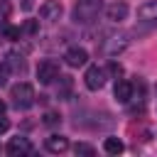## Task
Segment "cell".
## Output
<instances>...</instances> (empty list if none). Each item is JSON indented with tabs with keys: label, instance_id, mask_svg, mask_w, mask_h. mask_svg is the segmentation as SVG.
<instances>
[{
	"label": "cell",
	"instance_id": "1",
	"mask_svg": "<svg viewBox=\"0 0 157 157\" xmlns=\"http://www.w3.org/2000/svg\"><path fill=\"white\" fill-rule=\"evenodd\" d=\"M101 10H103V0H76V5L71 10V20L76 25H91V22H96Z\"/></svg>",
	"mask_w": 157,
	"mask_h": 157
},
{
	"label": "cell",
	"instance_id": "2",
	"mask_svg": "<svg viewBox=\"0 0 157 157\" xmlns=\"http://www.w3.org/2000/svg\"><path fill=\"white\" fill-rule=\"evenodd\" d=\"M10 98H12V105L17 108V110H27V108H32L34 105V88L29 86V83H25V81H20V83H15L12 88H10Z\"/></svg>",
	"mask_w": 157,
	"mask_h": 157
},
{
	"label": "cell",
	"instance_id": "3",
	"mask_svg": "<svg viewBox=\"0 0 157 157\" xmlns=\"http://www.w3.org/2000/svg\"><path fill=\"white\" fill-rule=\"evenodd\" d=\"M37 78H39V83H44V86L54 83V81L59 78V64H56L54 59L39 61V66H37Z\"/></svg>",
	"mask_w": 157,
	"mask_h": 157
},
{
	"label": "cell",
	"instance_id": "4",
	"mask_svg": "<svg viewBox=\"0 0 157 157\" xmlns=\"http://www.w3.org/2000/svg\"><path fill=\"white\" fill-rule=\"evenodd\" d=\"M125 47H128V34H110V37L103 42L101 52H103L105 56H118L120 52H125Z\"/></svg>",
	"mask_w": 157,
	"mask_h": 157
},
{
	"label": "cell",
	"instance_id": "5",
	"mask_svg": "<svg viewBox=\"0 0 157 157\" xmlns=\"http://www.w3.org/2000/svg\"><path fill=\"white\" fill-rule=\"evenodd\" d=\"M83 81H86V88H88V91L103 88V83H105V69H101V66H88L86 74H83Z\"/></svg>",
	"mask_w": 157,
	"mask_h": 157
},
{
	"label": "cell",
	"instance_id": "6",
	"mask_svg": "<svg viewBox=\"0 0 157 157\" xmlns=\"http://www.w3.org/2000/svg\"><path fill=\"white\" fill-rule=\"evenodd\" d=\"M61 12H64V7H61L59 0H47V2H42V7H39V17L47 20V22L61 20Z\"/></svg>",
	"mask_w": 157,
	"mask_h": 157
},
{
	"label": "cell",
	"instance_id": "7",
	"mask_svg": "<svg viewBox=\"0 0 157 157\" xmlns=\"http://www.w3.org/2000/svg\"><path fill=\"white\" fill-rule=\"evenodd\" d=\"M5 150H7L10 157H22V155H29V152H32V145H29L27 137L17 135V137H10V142H7Z\"/></svg>",
	"mask_w": 157,
	"mask_h": 157
},
{
	"label": "cell",
	"instance_id": "8",
	"mask_svg": "<svg viewBox=\"0 0 157 157\" xmlns=\"http://www.w3.org/2000/svg\"><path fill=\"white\" fill-rule=\"evenodd\" d=\"M64 61H66L71 69H78V66H83V64L88 61V52H86L83 47H71V49H66Z\"/></svg>",
	"mask_w": 157,
	"mask_h": 157
},
{
	"label": "cell",
	"instance_id": "9",
	"mask_svg": "<svg viewBox=\"0 0 157 157\" xmlns=\"http://www.w3.org/2000/svg\"><path fill=\"white\" fill-rule=\"evenodd\" d=\"M137 17H140V22H145L150 27H157V0H150V2L140 5L137 7Z\"/></svg>",
	"mask_w": 157,
	"mask_h": 157
},
{
	"label": "cell",
	"instance_id": "10",
	"mask_svg": "<svg viewBox=\"0 0 157 157\" xmlns=\"http://www.w3.org/2000/svg\"><path fill=\"white\" fill-rule=\"evenodd\" d=\"M128 12H130V7H128V2H123V0L110 2V5L105 7V17H108L110 22H123V20L128 17Z\"/></svg>",
	"mask_w": 157,
	"mask_h": 157
},
{
	"label": "cell",
	"instance_id": "11",
	"mask_svg": "<svg viewBox=\"0 0 157 157\" xmlns=\"http://www.w3.org/2000/svg\"><path fill=\"white\" fill-rule=\"evenodd\" d=\"M113 96L118 103H130L132 101V83L130 81H115V88H113Z\"/></svg>",
	"mask_w": 157,
	"mask_h": 157
},
{
	"label": "cell",
	"instance_id": "12",
	"mask_svg": "<svg viewBox=\"0 0 157 157\" xmlns=\"http://www.w3.org/2000/svg\"><path fill=\"white\" fill-rule=\"evenodd\" d=\"M44 147H47L49 152H54V155H61V152L69 150V140H66L64 135H49V137L44 140Z\"/></svg>",
	"mask_w": 157,
	"mask_h": 157
},
{
	"label": "cell",
	"instance_id": "13",
	"mask_svg": "<svg viewBox=\"0 0 157 157\" xmlns=\"http://www.w3.org/2000/svg\"><path fill=\"white\" fill-rule=\"evenodd\" d=\"M5 64H7V66H10V71H15V74H25V69H27L25 56H22V54H17V52H10V54H7V59H5Z\"/></svg>",
	"mask_w": 157,
	"mask_h": 157
},
{
	"label": "cell",
	"instance_id": "14",
	"mask_svg": "<svg viewBox=\"0 0 157 157\" xmlns=\"http://www.w3.org/2000/svg\"><path fill=\"white\" fill-rule=\"evenodd\" d=\"M103 150H105L108 155H120V152L125 150V145H123V140H120V137H105Z\"/></svg>",
	"mask_w": 157,
	"mask_h": 157
},
{
	"label": "cell",
	"instance_id": "15",
	"mask_svg": "<svg viewBox=\"0 0 157 157\" xmlns=\"http://www.w3.org/2000/svg\"><path fill=\"white\" fill-rule=\"evenodd\" d=\"M71 76H61L59 74V83H56V93H59V98H69V93H71Z\"/></svg>",
	"mask_w": 157,
	"mask_h": 157
},
{
	"label": "cell",
	"instance_id": "16",
	"mask_svg": "<svg viewBox=\"0 0 157 157\" xmlns=\"http://www.w3.org/2000/svg\"><path fill=\"white\" fill-rule=\"evenodd\" d=\"M74 150H76V155H83V157H93V155H96V150H93L88 142H78Z\"/></svg>",
	"mask_w": 157,
	"mask_h": 157
},
{
	"label": "cell",
	"instance_id": "17",
	"mask_svg": "<svg viewBox=\"0 0 157 157\" xmlns=\"http://www.w3.org/2000/svg\"><path fill=\"white\" fill-rule=\"evenodd\" d=\"M2 34H5L7 39H20V34H22V29H20V27H12V25H5V29H2Z\"/></svg>",
	"mask_w": 157,
	"mask_h": 157
},
{
	"label": "cell",
	"instance_id": "18",
	"mask_svg": "<svg viewBox=\"0 0 157 157\" xmlns=\"http://www.w3.org/2000/svg\"><path fill=\"white\" fill-rule=\"evenodd\" d=\"M42 123L49 125V128H54V125L61 123V118H59V113H52V110H49V113H44V120H42Z\"/></svg>",
	"mask_w": 157,
	"mask_h": 157
},
{
	"label": "cell",
	"instance_id": "19",
	"mask_svg": "<svg viewBox=\"0 0 157 157\" xmlns=\"http://www.w3.org/2000/svg\"><path fill=\"white\" fill-rule=\"evenodd\" d=\"M37 29H39L37 20H27V22H25V27H22V32H27V34H34Z\"/></svg>",
	"mask_w": 157,
	"mask_h": 157
},
{
	"label": "cell",
	"instance_id": "20",
	"mask_svg": "<svg viewBox=\"0 0 157 157\" xmlns=\"http://www.w3.org/2000/svg\"><path fill=\"white\" fill-rule=\"evenodd\" d=\"M108 74H110V76H115V78H118V76H120V74H123V66H120V64H118V61H110V64H108Z\"/></svg>",
	"mask_w": 157,
	"mask_h": 157
},
{
	"label": "cell",
	"instance_id": "21",
	"mask_svg": "<svg viewBox=\"0 0 157 157\" xmlns=\"http://www.w3.org/2000/svg\"><path fill=\"white\" fill-rule=\"evenodd\" d=\"M7 76H10V66L2 61V64H0V86H5V83H7Z\"/></svg>",
	"mask_w": 157,
	"mask_h": 157
},
{
	"label": "cell",
	"instance_id": "22",
	"mask_svg": "<svg viewBox=\"0 0 157 157\" xmlns=\"http://www.w3.org/2000/svg\"><path fill=\"white\" fill-rule=\"evenodd\" d=\"M7 12H10V5L2 0V2H0V22H2V25H5V20H7Z\"/></svg>",
	"mask_w": 157,
	"mask_h": 157
},
{
	"label": "cell",
	"instance_id": "23",
	"mask_svg": "<svg viewBox=\"0 0 157 157\" xmlns=\"http://www.w3.org/2000/svg\"><path fill=\"white\" fill-rule=\"evenodd\" d=\"M7 128H10V120H7V118H2V115H0V135H2V132H5V130H7Z\"/></svg>",
	"mask_w": 157,
	"mask_h": 157
},
{
	"label": "cell",
	"instance_id": "24",
	"mask_svg": "<svg viewBox=\"0 0 157 157\" xmlns=\"http://www.w3.org/2000/svg\"><path fill=\"white\" fill-rule=\"evenodd\" d=\"M32 7V0H22V10H29Z\"/></svg>",
	"mask_w": 157,
	"mask_h": 157
},
{
	"label": "cell",
	"instance_id": "25",
	"mask_svg": "<svg viewBox=\"0 0 157 157\" xmlns=\"http://www.w3.org/2000/svg\"><path fill=\"white\" fill-rule=\"evenodd\" d=\"M2 113H5V101L0 98V115H2Z\"/></svg>",
	"mask_w": 157,
	"mask_h": 157
}]
</instances>
